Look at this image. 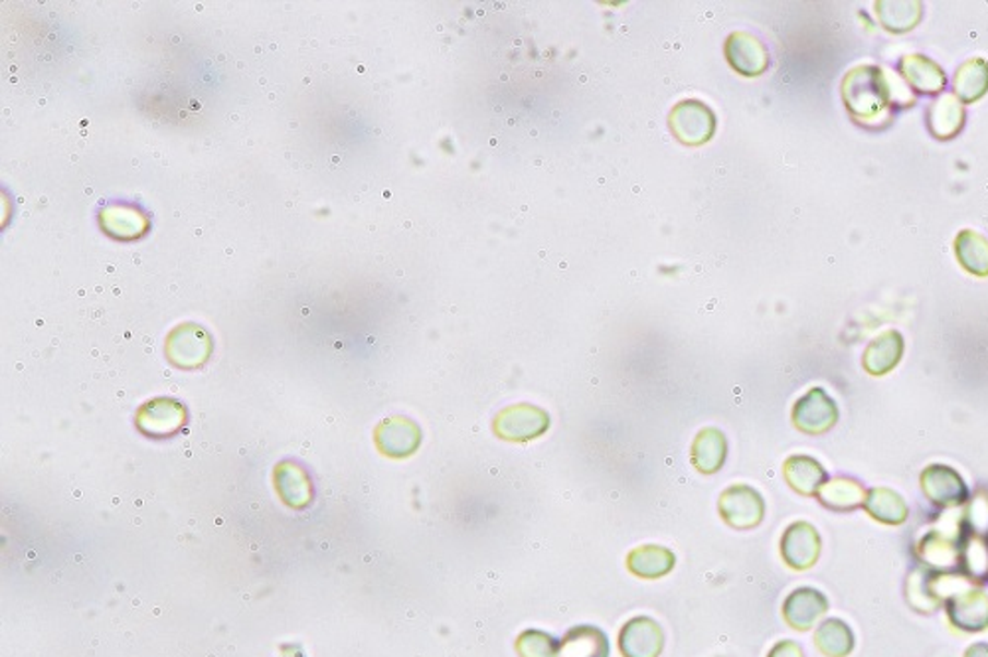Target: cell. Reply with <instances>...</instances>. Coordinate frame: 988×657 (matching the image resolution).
<instances>
[{
    "label": "cell",
    "instance_id": "cell-30",
    "mask_svg": "<svg viewBox=\"0 0 988 657\" xmlns=\"http://www.w3.org/2000/svg\"><path fill=\"white\" fill-rule=\"evenodd\" d=\"M936 573L929 569H917L907 581V602L916 608L917 612H936L943 605V596L937 593Z\"/></svg>",
    "mask_w": 988,
    "mask_h": 657
},
{
    "label": "cell",
    "instance_id": "cell-4",
    "mask_svg": "<svg viewBox=\"0 0 988 657\" xmlns=\"http://www.w3.org/2000/svg\"><path fill=\"white\" fill-rule=\"evenodd\" d=\"M945 610L955 630L977 634L988 628V595L983 588L965 586L951 593L947 596Z\"/></svg>",
    "mask_w": 988,
    "mask_h": 657
},
{
    "label": "cell",
    "instance_id": "cell-34",
    "mask_svg": "<svg viewBox=\"0 0 988 657\" xmlns=\"http://www.w3.org/2000/svg\"><path fill=\"white\" fill-rule=\"evenodd\" d=\"M965 657H988L987 642H977V644L968 646L967 652H965Z\"/></svg>",
    "mask_w": 988,
    "mask_h": 657
},
{
    "label": "cell",
    "instance_id": "cell-19",
    "mask_svg": "<svg viewBox=\"0 0 988 657\" xmlns=\"http://www.w3.org/2000/svg\"><path fill=\"white\" fill-rule=\"evenodd\" d=\"M99 222L104 227L107 236L121 239V241H131L145 236L148 229V219L139 207L126 206V204H114L102 210Z\"/></svg>",
    "mask_w": 988,
    "mask_h": 657
},
{
    "label": "cell",
    "instance_id": "cell-31",
    "mask_svg": "<svg viewBox=\"0 0 988 657\" xmlns=\"http://www.w3.org/2000/svg\"><path fill=\"white\" fill-rule=\"evenodd\" d=\"M516 654L521 657H558L560 642L541 630H524L516 637Z\"/></svg>",
    "mask_w": 988,
    "mask_h": 657
},
{
    "label": "cell",
    "instance_id": "cell-26",
    "mask_svg": "<svg viewBox=\"0 0 988 657\" xmlns=\"http://www.w3.org/2000/svg\"><path fill=\"white\" fill-rule=\"evenodd\" d=\"M819 502L838 514L844 512H854L858 507H862L866 500V490L862 483L850 480V478H834L822 486L819 490Z\"/></svg>",
    "mask_w": 988,
    "mask_h": 657
},
{
    "label": "cell",
    "instance_id": "cell-7",
    "mask_svg": "<svg viewBox=\"0 0 988 657\" xmlns=\"http://www.w3.org/2000/svg\"><path fill=\"white\" fill-rule=\"evenodd\" d=\"M921 490L937 507H961L968 502V488L961 474L947 464H931L921 473Z\"/></svg>",
    "mask_w": 988,
    "mask_h": 657
},
{
    "label": "cell",
    "instance_id": "cell-22",
    "mask_svg": "<svg viewBox=\"0 0 988 657\" xmlns=\"http://www.w3.org/2000/svg\"><path fill=\"white\" fill-rule=\"evenodd\" d=\"M609 637L602 628L575 626L560 642L558 657H609Z\"/></svg>",
    "mask_w": 988,
    "mask_h": 657
},
{
    "label": "cell",
    "instance_id": "cell-8",
    "mask_svg": "<svg viewBox=\"0 0 988 657\" xmlns=\"http://www.w3.org/2000/svg\"><path fill=\"white\" fill-rule=\"evenodd\" d=\"M670 129L680 143L698 146L712 139L716 131V115L707 105L694 99L682 101L670 114Z\"/></svg>",
    "mask_w": 988,
    "mask_h": 657
},
{
    "label": "cell",
    "instance_id": "cell-14",
    "mask_svg": "<svg viewBox=\"0 0 988 657\" xmlns=\"http://www.w3.org/2000/svg\"><path fill=\"white\" fill-rule=\"evenodd\" d=\"M421 442V431L416 422L407 419H388L376 431V444L392 458H404L417 451Z\"/></svg>",
    "mask_w": 988,
    "mask_h": 657
},
{
    "label": "cell",
    "instance_id": "cell-27",
    "mask_svg": "<svg viewBox=\"0 0 988 657\" xmlns=\"http://www.w3.org/2000/svg\"><path fill=\"white\" fill-rule=\"evenodd\" d=\"M953 92L963 104H977L988 92V62L983 58H973L963 63L955 73Z\"/></svg>",
    "mask_w": 988,
    "mask_h": 657
},
{
    "label": "cell",
    "instance_id": "cell-23",
    "mask_svg": "<svg viewBox=\"0 0 988 657\" xmlns=\"http://www.w3.org/2000/svg\"><path fill=\"white\" fill-rule=\"evenodd\" d=\"M862 507L878 524L902 525L909 517V507L904 498L890 488L868 490Z\"/></svg>",
    "mask_w": 988,
    "mask_h": 657
},
{
    "label": "cell",
    "instance_id": "cell-9",
    "mask_svg": "<svg viewBox=\"0 0 988 657\" xmlns=\"http://www.w3.org/2000/svg\"><path fill=\"white\" fill-rule=\"evenodd\" d=\"M665 647V632L648 617L631 618L619 632L623 657H658Z\"/></svg>",
    "mask_w": 988,
    "mask_h": 657
},
{
    "label": "cell",
    "instance_id": "cell-20",
    "mask_svg": "<svg viewBox=\"0 0 988 657\" xmlns=\"http://www.w3.org/2000/svg\"><path fill=\"white\" fill-rule=\"evenodd\" d=\"M675 565H677L675 553L660 545H643L627 554L629 573L646 581L663 578L675 569Z\"/></svg>",
    "mask_w": 988,
    "mask_h": 657
},
{
    "label": "cell",
    "instance_id": "cell-11",
    "mask_svg": "<svg viewBox=\"0 0 988 657\" xmlns=\"http://www.w3.org/2000/svg\"><path fill=\"white\" fill-rule=\"evenodd\" d=\"M210 336L202 329H198L197 324H182L178 326L167 342L168 358L172 363H177L178 368H198L204 361L209 360Z\"/></svg>",
    "mask_w": 988,
    "mask_h": 657
},
{
    "label": "cell",
    "instance_id": "cell-28",
    "mask_svg": "<svg viewBox=\"0 0 988 657\" xmlns=\"http://www.w3.org/2000/svg\"><path fill=\"white\" fill-rule=\"evenodd\" d=\"M854 640L853 628L843 622L841 618H829L814 632V646L826 657H846L853 654Z\"/></svg>",
    "mask_w": 988,
    "mask_h": 657
},
{
    "label": "cell",
    "instance_id": "cell-21",
    "mask_svg": "<svg viewBox=\"0 0 988 657\" xmlns=\"http://www.w3.org/2000/svg\"><path fill=\"white\" fill-rule=\"evenodd\" d=\"M965 107L963 104L959 101L955 95H941L937 101L931 104L929 107V111H927V127H929V133L933 134L936 139H941V141H947V139H953V136H957L961 133V129H963V124H965Z\"/></svg>",
    "mask_w": 988,
    "mask_h": 657
},
{
    "label": "cell",
    "instance_id": "cell-16",
    "mask_svg": "<svg viewBox=\"0 0 988 657\" xmlns=\"http://www.w3.org/2000/svg\"><path fill=\"white\" fill-rule=\"evenodd\" d=\"M900 73L904 75L907 85L917 93L936 95L945 89L947 77L943 68L926 56H919V53L904 56L900 62Z\"/></svg>",
    "mask_w": 988,
    "mask_h": 657
},
{
    "label": "cell",
    "instance_id": "cell-15",
    "mask_svg": "<svg viewBox=\"0 0 988 657\" xmlns=\"http://www.w3.org/2000/svg\"><path fill=\"white\" fill-rule=\"evenodd\" d=\"M184 425V409L177 401L155 399L143 405L136 427L151 437H168Z\"/></svg>",
    "mask_w": 988,
    "mask_h": 657
},
{
    "label": "cell",
    "instance_id": "cell-24",
    "mask_svg": "<svg viewBox=\"0 0 988 657\" xmlns=\"http://www.w3.org/2000/svg\"><path fill=\"white\" fill-rule=\"evenodd\" d=\"M728 442L724 432L718 429H704L698 432L692 444V464L698 473L716 474L726 463Z\"/></svg>",
    "mask_w": 988,
    "mask_h": 657
},
{
    "label": "cell",
    "instance_id": "cell-12",
    "mask_svg": "<svg viewBox=\"0 0 988 657\" xmlns=\"http://www.w3.org/2000/svg\"><path fill=\"white\" fill-rule=\"evenodd\" d=\"M726 56L736 72L741 75H761L770 65V53L755 36L746 32H736L726 41Z\"/></svg>",
    "mask_w": 988,
    "mask_h": 657
},
{
    "label": "cell",
    "instance_id": "cell-10",
    "mask_svg": "<svg viewBox=\"0 0 988 657\" xmlns=\"http://www.w3.org/2000/svg\"><path fill=\"white\" fill-rule=\"evenodd\" d=\"M829 612V598L811 586L793 590L783 602V618L787 626L809 632Z\"/></svg>",
    "mask_w": 988,
    "mask_h": 657
},
{
    "label": "cell",
    "instance_id": "cell-6",
    "mask_svg": "<svg viewBox=\"0 0 988 657\" xmlns=\"http://www.w3.org/2000/svg\"><path fill=\"white\" fill-rule=\"evenodd\" d=\"M821 535L809 522L790 524L781 537V557L793 571H809L821 557Z\"/></svg>",
    "mask_w": 988,
    "mask_h": 657
},
{
    "label": "cell",
    "instance_id": "cell-18",
    "mask_svg": "<svg viewBox=\"0 0 988 657\" xmlns=\"http://www.w3.org/2000/svg\"><path fill=\"white\" fill-rule=\"evenodd\" d=\"M783 476L795 492L809 498L817 495L829 478L824 466L807 454L789 456L783 464Z\"/></svg>",
    "mask_w": 988,
    "mask_h": 657
},
{
    "label": "cell",
    "instance_id": "cell-13",
    "mask_svg": "<svg viewBox=\"0 0 988 657\" xmlns=\"http://www.w3.org/2000/svg\"><path fill=\"white\" fill-rule=\"evenodd\" d=\"M904 336L897 330H888L868 344L862 356L864 370L874 378H882L897 368L904 358Z\"/></svg>",
    "mask_w": 988,
    "mask_h": 657
},
{
    "label": "cell",
    "instance_id": "cell-17",
    "mask_svg": "<svg viewBox=\"0 0 988 657\" xmlns=\"http://www.w3.org/2000/svg\"><path fill=\"white\" fill-rule=\"evenodd\" d=\"M965 527L959 537H949L939 531L927 534L919 543V554L927 565L941 569L943 573L963 565V541H965Z\"/></svg>",
    "mask_w": 988,
    "mask_h": 657
},
{
    "label": "cell",
    "instance_id": "cell-2",
    "mask_svg": "<svg viewBox=\"0 0 988 657\" xmlns=\"http://www.w3.org/2000/svg\"><path fill=\"white\" fill-rule=\"evenodd\" d=\"M719 515L722 519L739 531L753 529L765 517V500L755 488L746 483L729 486L728 490L719 495Z\"/></svg>",
    "mask_w": 988,
    "mask_h": 657
},
{
    "label": "cell",
    "instance_id": "cell-33",
    "mask_svg": "<svg viewBox=\"0 0 988 657\" xmlns=\"http://www.w3.org/2000/svg\"><path fill=\"white\" fill-rule=\"evenodd\" d=\"M767 657H805V654H802L799 644H795V642H790V640H785V642H777L775 646L771 647Z\"/></svg>",
    "mask_w": 988,
    "mask_h": 657
},
{
    "label": "cell",
    "instance_id": "cell-25",
    "mask_svg": "<svg viewBox=\"0 0 988 657\" xmlns=\"http://www.w3.org/2000/svg\"><path fill=\"white\" fill-rule=\"evenodd\" d=\"M876 12L885 31L904 34L921 22L924 4L917 0H880L876 2Z\"/></svg>",
    "mask_w": 988,
    "mask_h": 657
},
{
    "label": "cell",
    "instance_id": "cell-29",
    "mask_svg": "<svg viewBox=\"0 0 988 657\" xmlns=\"http://www.w3.org/2000/svg\"><path fill=\"white\" fill-rule=\"evenodd\" d=\"M961 267L975 277H988V239L973 229H963L955 239Z\"/></svg>",
    "mask_w": 988,
    "mask_h": 657
},
{
    "label": "cell",
    "instance_id": "cell-1",
    "mask_svg": "<svg viewBox=\"0 0 988 657\" xmlns=\"http://www.w3.org/2000/svg\"><path fill=\"white\" fill-rule=\"evenodd\" d=\"M844 105L858 121H878L890 109L894 93L882 68L858 65L843 82Z\"/></svg>",
    "mask_w": 988,
    "mask_h": 657
},
{
    "label": "cell",
    "instance_id": "cell-32",
    "mask_svg": "<svg viewBox=\"0 0 988 657\" xmlns=\"http://www.w3.org/2000/svg\"><path fill=\"white\" fill-rule=\"evenodd\" d=\"M963 527L968 534L980 537L987 541L988 537V495L978 493L973 502L968 503L967 512L963 515Z\"/></svg>",
    "mask_w": 988,
    "mask_h": 657
},
{
    "label": "cell",
    "instance_id": "cell-5",
    "mask_svg": "<svg viewBox=\"0 0 988 657\" xmlns=\"http://www.w3.org/2000/svg\"><path fill=\"white\" fill-rule=\"evenodd\" d=\"M838 421V407L833 397L822 390L812 387L793 407V425L811 437L831 431Z\"/></svg>",
    "mask_w": 988,
    "mask_h": 657
},
{
    "label": "cell",
    "instance_id": "cell-3",
    "mask_svg": "<svg viewBox=\"0 0 988 657\" xmlns=\"http://www.w3.org/2000/svg\"><path fill=\"white\" fill-rule=\"evenodd\" d=\"M492 429L504 441H534L550 429V417L534 405H512L495 417Z\"/></svg>",
    "mask_w": 988,
    "mask_h": 657
}]
</instances>
